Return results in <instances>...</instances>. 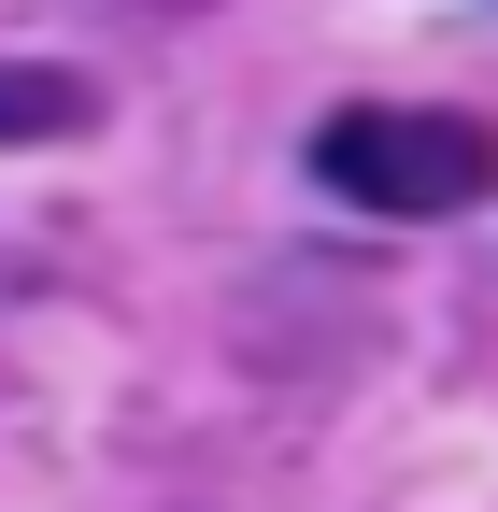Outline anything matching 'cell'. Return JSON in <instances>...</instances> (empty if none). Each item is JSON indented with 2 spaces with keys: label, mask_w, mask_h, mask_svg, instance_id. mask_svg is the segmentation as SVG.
I'll use <instances>...</instances> for the list:
<instances>
[{
  "label": "cell",
  "mask_w": 498,
  "mask_h": 512,
  "mask_svg": "<svg viewBox=\"0 0 498 512\" xmlns=\"http://www.w3.org/2000/svg\"><path fill=\"white\" fill-rule=\"evenodd\" d=\"M314 171H328V200H356V214H470L484 185H498V128L356 100V114L314 128Z\"/></svg>",
  "instance_id": "1"
},
{
  "label": "cell",
  "mask_w": 498,
  "mask_h": 512,
  "mask_svg": "<svg viewBox=\"0 0 498 512\" xmlns=\"http://www.w3.org/2000/svg\"><path fill=\"white\" fill-rule=\"evenodd\" d=\"M100 128V86L72 57H0V143H86Z\"/></svg>",
  "instance_id": "2"
}]
</instances>
